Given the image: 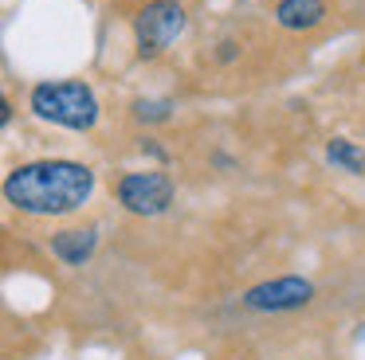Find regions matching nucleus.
I'll list each match as a JSON object with an SVG mask.
<instances>
[{"mask_svg": "<svg viewBox=\"0 0 365 360\" xmlns=\"http://www.w3.org/2000/svg\"><path fill=\"white\" fill-rule=\"evenodd\" d=\"M95 192V172L83 161H67V157H43V161H28L4 176V200L24 216H71Z\"/></svg>", "mask_w": 365, "mask_h": 360, "instance_id": "f257e3e1", "label": "nucleus"}, {"mask_svg": "<svg viewBox=\"0 0 365 360\" xmlns=\"http://www.w3.org/2000/svg\"><path fill=\"white\" fill-rule=\"evenodd\" d=\"M28 106H32V114L40 122L63 125V129H75V133L95 129V122H98V98L79 78H56V83L48 78V83H36Z\"/></svg>", "mask_w": 365, "mask_h": 360, "instance_id": "f03ea898", "label": "nucleus"}, {"mask_svg": "<svg viewBox=\"0 0 365 360\" xmlns=\"http://www.w3.org/2000/svg\"><path fill=\"white\" fill-rule=\"evenodd\" d=\"M189 12L181 0H150L142 12L134 16V47L138 59H158L181 39Z\"/></svg>", "mask_w": 365, "mask_h": 360, "instance_id": "7ed1b4c3", "label": "nucleus"}, {"mask_svg": "<svg viewBox=\"0 0 365 360\" xmlns=\"http://www.w3.org/2000/svg\"><path fill=\"white\" fill-rule=\"evenodd\" d=\"M173 176L161 169H145V172H122L118 184H114V196L118 203L130 211V216H142V219H153L161 211H169L173 203Z\"/></svg>", "mask_w": 365, "mask_h": 360, "instance_id": "20e7f679", "label": "nucleus"}, {"mask_svg": "<svg viewBox=\"0 0 365 360\" xmlns=\"http://www.w3.org/2000/svg\"><path fill=\"white\" fill-rule=\"evenodd\" d=\"M314 297V286L310 278L302 274H283V278H271V282H259L244 294V305L255 313H287V309H302L310 305Z\"/></svg>", "mask_w": 365, "mask_h": 360, "instance_id": "39448f33", "label": "nucleus"}, {"mask_svg": "<svg viewBox=\"0 0 365 360\" xmlns=\"http://www.w3.org/2000/svg\"><path fill=\"white\" fill-rule=\"evenodd\" d=\"M98 247V231L95 227H67V231L51 235V255L67 266H83Z\"/></svg>", "mask_w": 365, "mask_h": 360, "instance_id": "423d86ee", "label": "nucleus"}, {"mask_svg": "<svg viewBox=\"0 0 365 360\" xmlns=\"http://www.w3.org/2000/svg\"><path fill=\"white\" fill-rule=\"evenodd\" d=\"M275 20L287 31H310L326 20V0H279Z\"/></svg>", "mask_w": 365, "mask_h": 360, "instance_id": "0eeeda50", "label": "nucleus"}, {"mask_svg": "<svg viewBox=\"0 0 365 360\" xmlns=\"http://www.w3.org/2000/svg\"><path fill=\"white\" fill-rule=\"evenodd\" d=\"M326 161L346 169V172H354V176H361L365 172V149L354 145L349 137H330L326 141Z\"/></svg>", "mask_w": 365, "mask_h": 360, "instance_id": "6e6552de", "label": "nucleus"}, {"mask_svg": "<svg viewBox=\"0 0 365 360\" xmlns=\"http://www.w3.org/2000/svg\"><path fill=\"white\" fill-rule=\"evenodd\" d=\"M134 117L138 122H150V125H161L173 117V102L169 98H138L134 102Z\"/></svg>", "mask_w": 365, "mask_h": 360, "instance_id": "1a4fd4ad", "label": "nucleus"}, {"mask_svg": "<svg viewBox=\"0 0 365 360\" xmlns=\"http://www.w3.org/2000/svg\"><path fill=\"white\" fill-rule=\"evenodd\" d=\"M236 59H240V43L236 39H220V43H216V63L228 67V63H236Z\"/></svg>", "mask_w": 365, "mask_h": 360, "instance_id": "9d476101", "label": "nucleus"}, {"mask_svg": "<svg viewBox=\"0 0 365 360\" xmlns=\"http://www.w3.org/2000/svg\"><path fill=\"white\" fill-rule=\"evenodd\" d=\"M142 153H150V157H158V161H165V149H161L153 137H145V141H142Z\"/></svg>", "mask_w": 365, "mask_h": 360, "instance_id": "9b49d317", "label": "nucleus"}]
</instances>
